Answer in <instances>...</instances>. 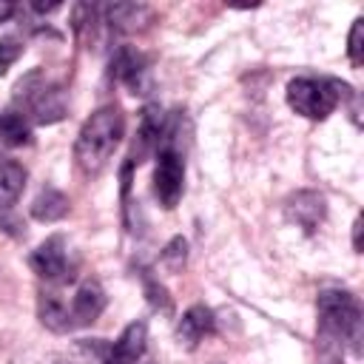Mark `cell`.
<instances>
[{"label":"cell","instance_id":"6","mask_svg":"<svg viewBox=\"0 0 364 364\" xmlns=\"http://www.w3.org/2000/svg\"><path fill=\"white\" fill-rule=\"evenodd\" d=\"M185 191V159L176 145H165L156 154V168H154V196L165 210L176 208Z\"/></svg>","mask_w":364,"mask_h":364},{"label":"cell","instance_id":"10","mask_svg":"<svg viewBox=\"0 0 364 364\" xmlns=\"http://www.w3.org/2000/svg\"><path fill=\"white\" fill-rule=\"evenodd\" d=\"M284 213L296 228H301L304 233H313L324 222L327 202L318 191H299L284 202Z\"/></svg>","mask_w":364,"mask_h":364},{"label":"cell","instance_id":"15","mask_svg":"<svg viewBox=\"0 0 364 364\" xmlns=\"http://www.w3.org/2000/svg\"><path fill=\"white\" fill-rule=\"evenodd\" d=\"M68 208H71V202H68V196H65L63 191H57V188H43V191L34 196V202H31V216H34L37 222H60V219L68 213Z\"/></svg>","mask_w":364,"mask_h":364},{"label":"cell","instance_id":"13","mask_svg":"<svg viewBox=\"0 0 364 364\" xmlns=\"http://www.w3.org/2000/svg\"><path fill=\"white\" fill-rule=\"evenodd\" d=\"M37 316H40L43 327H48L51 333H68V330H74L71 307L57 293L40 290V296H37Z\"/></svg>","mask_w":364,"mask_h":364},{"label":"cell","instance_id":"9","mask_svg":"<svg viewBox=\"0 0 364 364\" xmlns=\"http://www.w3.org/2000/svg\"><path fill=\"white\" fill-rule=\"evenodd\" d=\"M26 188V168L14 159H3L0 156V225L11 233H17V219L11 216L14 210V202L20 199Z\"/></svg>","mask_w":364,"mask_h":364},{"label":"cell","instance_id":"20","mask_svg":"<svg viewBox=\"0 0 364 364\" xmlns=\"http://www.w3.org/2000/svg\"><path fill=\"white\" fill-rule=\"evenodd\" d=\"M353 250L361 253V216H355L353 222Z\"/></svg>","mask_w":364,"mask_h":364},{"label":"cell","instance_id":"1","mask_svg":"<svg viewBox=\"0 0 364 364\" xmlns=\"http://www.w3.org/2000/svg\"><path fill=\"white\" fill-rule=\"evenodd\" d=\"M125 136V114L117 105H102L97 108L80 128L77 142H74V159L77 168L85 176H97L105 171L111 162L114 151L119 148Z\"/></svg>","mask_w":364,"mask_h":364},{"label":"cell","instance_id":"8","mask_svg":"<svg viewBox=\"0 0 364 364\" xmlns=\"http://www.w3.org/2000/svg\"><path fill=\"white\" fill-rule=\"evenodd\" d=\"M111 74L128 85L131 94H148L151 91V63L136 48H117L111 60Z\"/></svg>","mask_w":364,"mask_h":364},{"label":"cell","instance_id":"2","mask_svg":"<svg viewBox=\"0 0 364 364\" xmlns=\"http://www.w3.org/2000/svg\"><path fill=\"white\" fill-rule=\"evenodd\" d=\"M318 313V341L324 350L350 347L355 355L361 353V304L353 293L327 287L316 299Z\"/></svg>","mask_w":364,"mask_h":364},{"label":"cell","instance_id":"7","mask_svg":"<svg viewBox=\"0 0 364 364\" xmlns=\"http://www.w3.org/2000/svg\"><path fill=\"white\" fill-rule=\"evenodd\" d=\"M165 136H168V117L159 105H148L139 117V128H136V136H134V148H131V156L128 162L131 165H139L145 162L148 156L159 154L162 145H165Z\"/></svg>","mask_w":364,"mask_h":364},{"label":"cell","instance_id":"4","mask_svg":"<svg viewBox=\"0 0 364 364\" xmlns=\"http://www.w3.org/2000/svg\"><path fill=\"white\" fill-rule=\"evenodd\" d=\"M287 105L307 119H327L341 102V80L330 77H296L287 82Z\"/></svg>","mask_w":364,"mask_h":364},{"label":"cell","instance_id":"12","mask_svg":"<svg viewBox=\"0 0 364 364\" xmlns=\"http://www.w3.org/2000/svg\"><path fill=\"white\" fill-rule=\"evenodd\" d=\"M216 330V318H213V310L205 307V304H191L179 324H176V341L188 350H193L199 341H205V336H210Z\"/></svg>","mask_w":364,"mask_h":364},{"label":"cell","instance_id":"21","mask_svg":"<svg viewBox=\"0 0 364 364\" xmlns=\"http://www.w3.org/2000/svg\"><path fill=\"white\" fill-rule=\"evenodd\" d=\"M14 11H17V6H14V3H3V0H0V23H6Z\"/></svg>","mask_w":364,"mask_h":364},{"label":"cell","instance_id":"5","mask_svg":"<svg viewBox=\"0 0 364 364\" xmlns=\"http://www.w3.org/2000/svg\"><path fill=\"white\" fill-rule=\"evenodd\" d=\"M31 270L46 282V284H65L74 279V264H71V253H68V242L65 236L54 233L46 242H40L28 259Z\"/></svg>","mask_w":364,"mask_h":364},{"label":"cell","instance_id":"16","mask_svg":"<svg viewBox=\"0 0 364 364\" xmlns=\"http://www.w3.org/2000/svg\"><path fill=\"white\" fill-rule=\"evenodd\" d=\"M159 259H162V264L168 267V270H182L185 267V259H188V242L182 239V236H173L168 245H165V250L159 253Z\"/></svg>","mask_w":364,"mask_h":364},{"label":"cell","instance_id":"14","mask_svg":"<svg viewBox=\"0 0 364 364\" xmlns=\"http://www.w3.org/2000/svg\"><path fill=\"white\" fill-rule=\"evenodd\" d=\"M0 142L6 148H20V145L31 142V122L23 111H17V108L0 111Z\"/></svg>","mask_w":364,"mask_h":364},{"label":"cell","instance_id":"19","mask_svg":"<svg viewBox=\"0 0 364 364\" xmlns=\"http://www.w3.org/2000/svg\"><path fill=\"white\" fill-rule=\"evenodd\" d=\"M23 40L17 37V34H6V37H0V74L9 68V65H14L17 60H20V54H23Z\"/></svg>","mask_w":364,"mask_h":364},{"label":"cell","instance_id":"3","mask_svg":"<svg viewBox=\"0 0 364 364\" xmlns=\"http://www.w3.org/2000/svg\"><path fill=\"white\" fill-rule=\"evenodd\" d=\"M14 91H17L14 100L23 105V114L28 117V122L51 125L65 117V91L57 82H48L40 71H31L28 77H23Z\"/></svg>","mask_w":364,"mask_h":364},{"label":"cell","instance_id":"18","mask_svg":"<svg viewBox=\"0 0 364 364\" xmlns=\"http://www.w3.org/2000/svg\"><path fill=\"white\" fill-rule=\"evenodd\" d=\"M145 299H148V304H151L156 313H165V316L173 313V301H171L165 284H159L156 279H145Z\"/></svg>","mask_w":364,"mask_h":364},{"label":"cell","instance_id":"17","mask_svg":"<svg viewBox=\"0 0 364 364\" xmlns=\"http://www.w3.org/2000/svg\"><path fill=\"white\" fill-rule=\"evenodd\" d=\"M347 57L353 63V68H358L364 63V17H355L350 26V37H347Z\"/></svg>","mask_w":364,"mask_h":364},{"label":"cell","instance_id":"11","mask_svg":"<svg viewBox=\"0 0 364 364\" xmlns=\"http://www.w3.org/2000/svg\"><path fill=\"white\" fill-rule=\"evenodd\" d=\"M105 304H108V299H105V290H102V284L97 282V279H85L80 287H77V293H74V299H71V321H74V327H88V324H94L100 316H102V310H105Z\"/></svg>","mask_w":364,"mask_h":364}]
</instances>
